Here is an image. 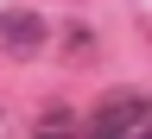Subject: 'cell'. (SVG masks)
<instances>
[{
  "label": "cell",
  "mask_w": 152,
  "mask_h": 139,
  "mask_svg": "<svg viewBox=\"0 0 152 139\" xmlns=\"http://www.w3.org/2000/svg\"><path fill=\"white\" fill-rule=\"evenodd\" d=\"M0 38H7V51L32 57L38 38H45V25H38V13H0Z\"/></svg>",
  "instance_id": "2"
},
{
  "label": "cell",
  "mask_w": 152,
  "mask_h": 139,
  "mask_svg": "<svg viewBox=\"0 0 152 139\" xmlns=\"http://www.w3.org/2000/svg\"><path fill=\"white\" fill-rule=\"evenodd\" d=\"M38 139H70V133H38Z\"/></svg>",
  "instance_id": "4"
},
{
  "label": "cell",
  "mask_w": 152,
  "mask_h": 139,
  "mask_svg": "<svg viewBox=\"0 0 152 139\" xmlns=\"http://www.w3.org/2000/svg\"><path fill=\"white\" fill-rule=\"evenodd\" d=\"M7 133H13V114H7V108H0V139H7Z\"/></svg>",
  "instance_id": "3"
},
{
  "label": "cell",
  "mask_w": 152,
  "mask_h": 139,
  "mask_svg": "<svg viewBox=\"0 0 152 139\" xmlns=\"http://www.w3.org/2000/svg\"><path fill=\"white\" fill-rule=\"evenodd\" d=\"M83 139H152V101L146 95H108Z\"/></svg>",
  "instance_id": "1"
}]
</instances>
